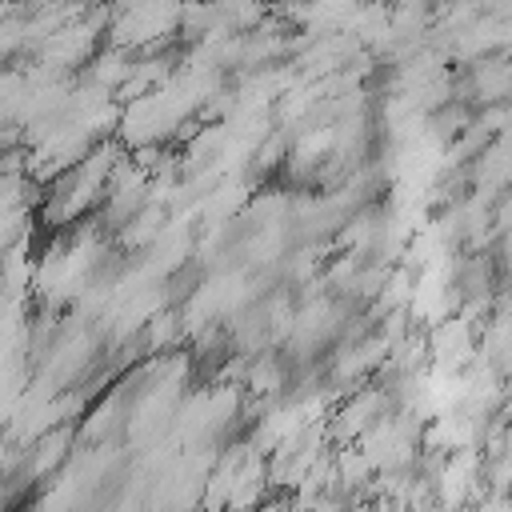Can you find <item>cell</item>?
I'll return each instance as SVG.
<instances>
[]
</instances>
